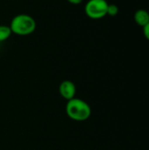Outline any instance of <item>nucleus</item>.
I'll use <instances>...</instances> for the list:
<instances>
[{
	"label": "nucleus",
	"mask_w": 149,
	"mask_h": 150,
	"mask_svg": "<svg viewBox=\"0 0 149 150\" xmlns=\"http://www.w3.org/2000/svg\"><path fill=\"white\" fill-rule=\"evenodd\" d=\"M143 34H144L145 38L148 40H149V23L143 27Z\"/></svg>",
	"instance_id": "8"
},
{
	"label": "nucleus",
	"mask_w": 149,
	"mask_h": 150,
	"mask_svg": "<svg viewBox=\"0 0 149 150\" xmlns=\"http://www.w3.org/2000/svg\"><path fill=\"white\" fill-rule=\"evenodd\" d=\"M119 6L115 4H108V8H107V15L111 16V17H114L117 16L119 13Z\"/></svg>",
	"instance_id": "7"
},
{
	"label": "nucleus",
	"mask_w": 149,
	"mask_h": 150,
	"mask_svg": "<svg viewBox=\"0 0 149 150\" xmlns=\"http://www.w3.org/2000/svg\"><path fill=\"white\" fill-rule=\"evenodd\" d=\"M108 2L106 0H89L84 7L85 14L92 19H99L107 15Z\"/></svg>",
	"instance_id": "3"
},
{
	"label": "nucleus",
	"mask_w": 149,
	"mask_h": 150,
	"mask_svg": "<svg viewBox=\"0 0 149 150\" xmlns=\"http://www.w3.org/2000/svg\"><path fill=\"white\" fill-rule=\"evenodd\" d=\"M36 21L35 19L25 13L18 14L11 21L10 27L12 33H15L18 36H27L32 34L36 29Z\"/></svg>",
	"instance_id": "2"
},
{
	"label": "nucleus",
	"mask_w": 149,
	"mask_h": 150,
	"mask_svg": "<svg viewBox=\"0 0 149 150\" xmlns=\"http://www.w3.org/2000/svg\"><path fill=\"white\" fill-rule=\"evenodd\" d=\"M12 32L11 30L10 25H0V42L8 40Z\"/></svg>",
	"instance_id": "6"
},
{
	"label": "nucleus",
	"mask_w": 149,
	"mask_h": 150,
	"mask_svg": "<svg viewBox=\"0 0 149 150\" xmlns=\"http://www.w3.org/2000/svg\"><path fill=\"white\" fill-rule=\"evenodd\" d=\"M59 91L61 96L66 99V100H70L75 98L76 92V85L73 82L69 80H65L61 82L59 87Z\"/></svg>",
	"instance_id": "4"
},
{
	"label": "nucleus",
	"mask_w": 149,
	"mask_h": 150,
	"mask_svg": "<svg viewBox=\"0 0 149 150\" xmlns=\"http://www.w3.org/2000/svg\"><path fill=\"white\" fill-rule=\"evenodd\" d=\"M66 113L69 119L75 121H85L91 115V108L84 100L74 98L68 101Z\"/></svg>",
	"instance_id": "1"
},
{
	"label": "nucleus",
	"mask_w": 149,
	"mask_h": 150,
	"mask_svg": "<svg viewBox=\"0 0 149 150\" xmlns=\"http://www.w3.org/2000/svg\"><path fill=\"white\" fill-rule=\"evenodd\" d=\"M71 4H80L83 0H67Z\"/></svg>",
	"instance_id": "9"
},
{
	"label": "nucleus",
	"mask_w": 149,
	"mask_h": 150,
	"mask_svg": "<svg viewBox=\"0 0 149 150\" xmlns=\"http://www.w3.org/2000/svg\"><path fill=\"white\" fill-rule=\"evenodd\" d=\"M134 21L137 25L144 27L149 23V12L144 9H139L134 13Z\"/></svg>",
	"instance_id": "5"
}]
</instances>
